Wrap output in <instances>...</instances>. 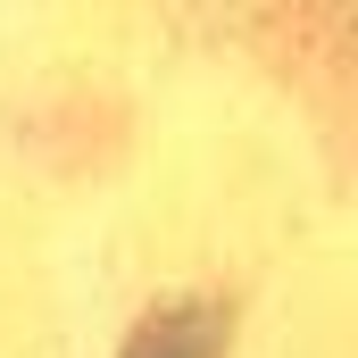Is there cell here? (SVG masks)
Masks as SVG:
<instances>
[{
    "label": "cell",
    "mask_w": 358,
    "mask_h": 358,
    "mask_svg": "<svg viewBox=\"0 0 358 358\" xmlns=\"http://www.w3.org/2000/svg\"><path fill=\"white\" fill-rule=\"evenodd\" d=\"M225 334H234V317H225L217 300H159V308L125 334L117 358H225Z\"/></svg>",
    "instance_id": "1"
}]
</instances>
